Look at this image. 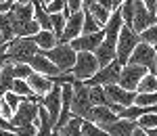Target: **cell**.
I'll return each instance as SVG.
<instances>
[{"label":"cell","mask_w":157,"mask_h":136,"mask_svg":"<svg viewBox=\"0 0 157 136\" xmlns=\"http://www.w3.org/2000/svg\"><path fill=\"white\" fill-rule=\"evenodd\" d=\"M38 44L32 38H21L15 36L13 40L6 42V57L13 63H29V59L38 55Z\"/></svg>","instance_id":"cell-1"},{"label":"cell","mask_w":157,"mask_h":136,"mask_svg":"<svg viewBox=\"0 0 157 136\" xmlns=\"http://www.w3.org/2000/svg\"><path fill=\"white\" fill-rule=\"evenodd\" d=\"M40 55H44L46 59L55 63L59 67L61 74H69L75 63V50L69 46V42H57V46H52L48 50H38Z\"/></svg>","instance_id":"cell-2"},{"label":"cell","mask_w":157,"mask_h":136,"mask_svg":"<svg viewBox=\"0 0 157 136\" xmlns=\"http://www.w3.org/2000/svg\"><path fill=\"white\" fill-rule=\"evenodd\" d=\"M140 42V36L134 32L130 25L121 23V29H120V36H117V44H115V59L124 65L128 63L130 59V52L134 50V46Z\"/></svg>","instance_id":"cell-3"},{"label":"cell","mask_w":157,"mask_h":136,"mask_svg":"<svg viewBox=\"0 0 157 136\" xmlns=\"http://www.w3.org/2000/svg\"><path fill=\"white\" fill-rule=\"evenodd\" d=\"M98 67L101 65H98L94 52L80 50V52H75V63H73L69 74H73V77H78V80H88L98 71Z\"/></svg>","instance_id":"cell-4"},{"label":"cell","mask_w":157,"mask_h":136,"mask_svg":"<svg viewBox=\"0 0 157 136\" xmlns=\"http://www.w3.org/2000/svg\"><path fill=\"white\" fill-rule=\"evenodd\" d=\"M120 71H121V63L117 59H113L111 63H107L105 67H98V71L88 80H82L86 86H107V84H117L120 82Z\"/></svg>","instance_id":"cell-5"},{"label":"cell","mask_w":157,"mask_h":136,"mask_svg":"<svg viewBox=\"0 0 157 136\" xmlns=\"http://www.w3.org/2000/svg\"><path fill=\"white\" fill-rule=\"evenodd\" d=\"M90 107H92V103L88 96V86L82 80H75L73 82V96H71V115L84 119L90 111Z\"/></svg>","instance_id":"cell-6"},{"label":"cell","mask_w":157,"mask_h":136,"mask_svg":"<svg viewBox=\"0 0 157 136\" xmlns=\"http://www.w3.org/2000/svg\"><path fill=\"white\" fill-rule=\"evenodd\" d=\"M155 55H157L155 46H151V44H147V42H138V44L134 46V50L130 52L128 63L143 65V67H147L151 74H157V69H155Z\"/></svg>","instance_id":"cell-7"},{"label":"cell","mask_w":157,"mask_h":136,"mask_svg":"<svg viewBox=\"0 0 157 136\" xmlns=\"http://www.w3.org/2000/svg\"><path fill=\"white\" fill-rule=\"evenodd\" d=\"M149 69L143 67V65H136V63H124L121 65V71H120V84L121 88H126V90H134L136 92V86H138V82H140V77L147 74Z\"/></svg>","instance_id":"cell-8"},{"label":"cell","mask_w":157,"mask_h":136,"mask_svg":"<svg viewBox=\"0 0 157 136\" xmlns=\"http://www.w3.org/2000/svg\"><path fill=\"white\" fill-rule=\"evenodd\" d=\"M40 100V99H38ZM38 100L32 99H21L19 107L15 109L11 117V124L13 126H23V124H34L38 117Z\"/></svg>","instance_id":"cell-9"},{"label":"cell","mask_w":157,"mask_h":136,"mask_svg":"<svg viewBox=\"0 0 157 136\" xmlns=\"http://www.w3.org/2000/svg\"><path fill=\"white\" fill-rule=\"evenodd\" d=\"M38 103L46 107L50 122L55 126L57 124V117H59V113H61V84H52V88H50L44 96H40Z\"/></svg>","instance_id":"cell-10"},{"label":"cell","mask_w":157,"mask_h":136,"mask_svg":"<svg viewBox=\"0 0 157 136\" xmlns=\"http://www.w3.org/2000/svg\"><path fill=\"white\" fill-rule=\"evenodd\" d=\"M105 88V96H107V103H117L121 107H130L134 105V99H136V92L134 90H126L121 88L120 84H107Z\"/></svg>","instance_id":"cell-11"},{"label":"cell","mask_w":157,"mask_h":136,"mask_svg":"<svg viewBox=\"0 0 157 136\" xmlns=\"http://www.w3.org/2000/svg\"><path fill=\"white\" fill-rule=\"evenodd\" d=\"M103 38H105V32H103V29L92 32V34H80L78 38H73L71 42H69V46H71L75 52H80V50L94 52V50H97V46L103 42Z\"/></svg>","instance_id":"cell-12"},{"label":"cell","mask_w":157,"mask_h":136,"mask_svg":"<svg viewBox=\"0 0 157 136\" xmlns=\"http://www.w3.org/2000/svg\"><path fill=\"white\" fill-rule=\"evenodd\" d=\"M157 23V15L147 11V6L143 4V0H136V11H134V17H132V27L136 34H140L143 29H147L149 25Z\"/></svg>","instance_id":"cell-13"},{"label":"cell","mask_w":157,"mask_h":136,"mask_svg":"<svg viewBox=\"0 0 157 136\" xmlns=\"http://www.w3.org/2000/svg\"><path fill=\"white\" fill-rule=\"evenodd\" d=\"M82 23H84V13H82V9L71 13L67 17V23H65V29L61 34L59 42H71L73 38H78L82 34Z\"/></svg>","instance_id":"cell-14"},{"label":"cell","mask_w":157,"mask_h":136,"mask_svg":"<svg viewBox=\"0 0 157 136\" xmlns=\"http://www.w3.org/2000/svg\"><path fill=\"white\" fill-rule=\"evenodd\" d=\"M84 119H88V122H92V124L101 126V128H105V126L113 124V122L117 119V115L111 111L107 105H92V107H90V111H88V115H86Z\"/></svg>","instance_id":"cell-15"},{"label":"cell","mask_w":157,"mask_h":136,"mask_svg":"<svg viewBox=\"0 0 157 136\" xmlns=\"http://www.w3.org/2000/svg\"><path fill=\"white\" fill-rule=\"evenodd\" d=\"M9 17H11L13 25H15V23H23V21H29V19H34V4H32V0H29V2H25V4L13 2L11 9H9Z\"/></svg>","instance_id":"cell-16"},{"label":"cell","mask_w":157,"mask_h":136,"mask_svg":"<svg viewBox=\"0 0 157 136\" xmlns=\"http://www.w3.org/2000/svg\"><path fill=\"white\" fill-rule=\"evenodd\" d=\"M136 119H126V117H117L113 124H109V126H105L103 130L107 132V134H111V136H130L132 134V130L136 128Z\"/></svg>","instance_id":"cell-17"},{"label":"cell","mask_w":157,"mask_h":136,"mask_svg":"<svg viewBox=\"0 0 157 136\" xmlns=\"http://www.w3.org/2000/svg\"><path fill=\"white\" fill-rule=\"evenodd\" d=\"M29 65H32L34 71H38V74H42V75H59L61 74L59 67L50 61V59H46L44 55H40V52L29 59Z\"/></svg>","instance_id":"cell-18"},{"label":"cell","mask_w":157,"mask_h":136,"mask_svg":"<svg viewBox=\"0 0 157 136\" xmlns=\"http://www.w3.org/2000/svg\"><path fill=\"white\" fill-rule=\"evenodd\" d=\"M25 82L29 84V88L34 90V94H38V96H44V94L48 92L50 88H52V80H50L48 75L38 74V71H34V74L29 75Z\"/></svg>","instance_id":"cell-19"},{"label":"cell","mask_w":157,"mask_h":136,"mask_svg":"<svg viewBox=\"0 0 157 136\" xmlns=\"http://www.w3.org/2000/svg\"><path fill=\"white\" fill-rule=\"evenodd\" d=\"M32 40L38 44V48L40 50H48V48H52V46H57V36L52 34V29H40L38 34H34L32 36Z\"/></svg>","instance_id":"cell-20"},{"label":"cell","mask_w":157,"mask_h":136,"mask_svg":"<svg viewBox=\"0 0 157 136\" xmlns=\"http://www.w3.org/2000/svg\"><path fill=\"white\" fill-rule=\"evenodd\" d=\"M55 132H59L61 136H84L82 134V117L71 115V117L61 126L59 130H55Z\"/></svg>","instance_id":"cell-21"},{"label":"cell","mask_w":157,"mask_h":136,"mask_svg":"<svg viewBox=\"0 0 157 136\" xmlns=\"http://www.w3.org/2000/svg\"><path fill=\"white\" fill-rule=\"evenodd\" d=\"M13 82H15V77H13V61H6L2 71H0V96H4L9 90H13Z\"/></svg>","instance_id":"cell-22"},{"label":"cell","mask_w":157,"mask_h":136,"mask_svg":"<svg viewBox=\"0 0 157 136\" xmlns=\"http://www.w3.org/2000/svg\"><path fill=\"white\" fill-rule=\"evenodd\" d=\"M15 36H21V38H32L34 34L40 32V23L36 19H29V21H23V23H15Z\"/></svg>","instance_id":"cell-23"},{"label":"cell","mask_w":157,"mask_h":136,"mask_svg":"<svg viewBox=\"0 0 157 136\" xmlns=\"http://www.w3.org/2000/svg\"><path fill=\"white\" fill-rule=\"evenodd\" d=\"M94 57H97V61L101 67H105L107 63H111L113 59H115V46H107L105 42H101L97 46V50H94Z\"/></svg>","instance_id":"cell-24"},{"label":"cell","mask_w":157,"mask_h":136,"mask_svg":"<svg viewBox=\"0 0 157 136\" xmlns=\"http://www.w3.org/2000/svg\"><path fill=\"white\" fill-rule=\"evenodd\" d=\"M155 90H157V74L147 71V74L140 77V82H138V86H136V92H138V94H145V92H155Z\"/></svg>","instance_id":"cell-25"},{"label":"cell","mask_w":157,"mask_h":136,"mask_svg":"<svg viewBox=\"0 0 157 136\" xmlns=\"http://www.w3.org/2000/svg\"><path fill=\"white\" fill-rule=\"evenodd\" d=\"M65 23H67V15L63 11L61 13H50V29H52V34L57 36V40H59L61 34H63Z\"/></svg>","instance_id":"cell-26"},{"label":"cell","mask_w":157,"mask_h":136,"mask_svg":"<svg viewBox=\"0 0 157 136\" xmlns=\"http://www.w3.org/2000/svg\"><path fill=\"white\" fill-rule=\"evenodd\" d=\"M117 11H120L124 23L132 25V17H134V11H136V0H124L120 6H117Z\"/></svg>","instance_id":"cell-27"},{"label":"cell","mask_w":157,"mask_h":136,"mask_svg":"<svg viewBox=\"0 0 157 136\" xmlns=\"http://www.w3.org/2000/svg\"><path fill=\"white\" fill-rule=\"evenodd\" d=\"M0 32H2L4 42H9V40L15 38V27H13V21H11V17H9V11L0 13Z\"/></svg>","instance_id":"cell-28"},{"label":"cell","mask_w":157,"mask_h":136,"mask_svg":"<svg viewBox=\"0 0 157 136\" xmlns=\"http://www.w3.org/2000/svg\"><path fill=\"white\" fill-rule=\"evenodd\" d=\"M13 92H17V94L23 96V99H32V100L40 99L38 94H34V90L29 88V84H27L25 80H15V82H13Z\"/></svg>","instance_id":"cell-29"},{"label":"cell","mask_w":157,"mask_h":136,"mask_svg":"<svg viewBox=\"0 0 157 136\" xmlns=\"http://www.w3.org/2000/svg\"><path fill=\"white\" fill-rule=\"evenodd\" d=\"M88 96L92 105H107V96H105V88L94 84V86H88Z\"/></svg>","instance_id":"cell-30"},{"label":"cell","mask_w":157,"mask_h":136,"mask_svg":"<svg viewBox=\"0 0 157 136\" xmlns=\"http://www.w3.org/2000/svg\"><path fill=\"white\" fill-rule=\"evenodd\" d=\"M32 74H34V69L29 63H13V77L15 80H27Z\"/></svg>","instance_id":"cell-31"},{"label":"cell","mask_w":157,"mask_h":136,"mask_svg":"<svg viewBox=\"0 0 157 136\" xmlns=\"http://www.w3.org/2000/svg\"><path fill=\"white\" fill-rule=\"evenodd\" d=\"M82 134L84 136H111V134H107L101 126L92 124V122H88V119H82Z\"/></svg>","instance_id":"cell-32"},{"label":"cell","mask_w":157,"mask_h":136,"mask_svg":"<svg viewBox=\"0 0 157 136\" xmlns=\"http://www.w3.org/2000/svg\"><path fill=\"white\" fill-rule=\"evenodd\" d=\"M82 13H84V23H82V34H92V32H98V29H103L101 25L94 21V17L90 15L88 11H84L82 9Z\"/></svg>","instance_id":"cell-33"},{"label":"cell","mask_w":157,"mask_h":136,"mask_svg":"<svg viewBox=\"0 0 157 136\" xmlns=\"http://www.w3.org/2000/svg\"><path fill=\"white\" fill-rule=\"evenodd\" d=\"M138 36H140V42H147V44H151V46H157V23L149 25V27L143 29Z\"/></svg>","instance_id":"cell-34"},{"label":"cell","mask_w":157,"mask_h":136,"mask_svg":"<svg viewBox=\"0 0 157 136\" xmlns=\"http://www.w3.org/2000/svg\"><path fill=\"white\" fill-rule=\"evenodd\" d=\"M136 124L140 126V128H157V113H145V115H140L138 119H136Z\"/></svg>","instance_id":"cell-35"},{"label":"cell","mask_w":157,"mask_h":136,"mask_svg":"<svg viewBox=\"0 0 157 136\" xmlns=\"http://www.w3.org/2000/svg\"><path fill=\"white\" fill-rule=\"evenodd\" d=\"M17 136H36L38 128L34 124H23V126H15V130H13Z\"/></svg>","instance_id":"cell-36"},{"label":"cell","mask_w":157,"mask_h":136,"mask_svg":"<svg viewBox=\"0 0 157 136\" xmlns=\"http://www.w3.org/2000/svg\"><path fill=\"white\" fill-rule=\"evenodd\" d=\"M2 99L6 100V105H9V107L13 109V113H15V109L19 107V103H21V99H23V96H19L17 92H13V90H9V92H6V94H4Z\"/></svg>","instance_id":"cell-37"},{"label":"cell","mask_w":157,"mask_h":136,"mask_svg":"<svg viewBox=\"0 0 157 136\" xmlns=\"http://www.w3.org/2000/svg\"><path fill=\"white\" fill-rule=\"evenodd\" d=\"M0 115H2V117H6L9 122H11V117H13V109L6 105V100L2 99V96H0Z\"/></svg>","instance_id":"cell-38"},{"label":"cell","mask_w":157,"mask_h":136,"mask_svg":"<svg viewBox=\"0 0 157 136\" xmlns=\"http://www.w3.org/2000/svg\"><path fill=\"white\" fill-rule=\"evenodd\" d=\"M6 61H9V57H6V42H4V44H0V71Z\"/></svg>","instance_id":"cell-39"},{"label":"cell","mask_w":157,"mask_h":136,"mask_svg":"<svg viewBox=\"0 0 157 136\" xmlns=\"http://www.w3.org/2000/svg\"><path fill=\"white\" fill-rule=\"evenodd\" d=\"M67 9H69V13H75L82 9V0H67Z\"/></svg>","instance_id":"cell-40"},{"label":"cell","mask_w":157,"mask_h":136,"mask_svg":"<svg viewBox=\"0 0 157 136\" xmlns=\"http://www.w3.org/2000/svg\"><path fill=\"white\" fill-rule=\"evenodd\" d=\"M143 4L147 6V11L157 15V0H143Z\"/></svg>","instance_id":"cell-41"},{"label":"cell","mask_w":157,"mask_h":136,"mask_svg":"<svg viewBox=\"0 0 157 136\" xmlns=\"http://www.w3.org/2000/svg\"><path fill=\"white\" fill-rule=\"evenodd\" d=\"M0 128H4V130H15V126H13L6 117H2V115H0Z\"/></svg>","instance_id":"cell-42"},{"label":"cell","mask_w":157,"mask_h":136,"mask_svg":"<svg viewBox=\"0 0 157 136\" xmlns=\"http://www.w3.org/2000/svg\"><path fill=\"white\" fill-rule=\"evenodd\" d=\"M130 136H149V134H147V130H145V128L136 126V128L132 130V134H130Z\"/></svg>","instance_id":"cell-43"},{"label":"cell","mask_w":157,"mask_h":136,"mask_svg":"<svg viewBox=\"0 0 157 136\" xmlns=\"http://www.w3.org/2000/svg\"><path fill=\"white\" fill-rule=\"evenodd\" d=\"M11 4L13 2H0V13H6L9 9H11Z\"/></svg>","instance_id":"cell-44"},{"label":"cell","mask_w":157,"mask_h":136,"mask_svg":"<svg viewBox=\"0 0 157 136\" xmlns=\"http://www.w3.org/2000/svg\"><path fill=\"white\" fill-rule=\"evenodd\" d=\"M0 136H17L13 130H4V128H0Z\"/></svg>","instance_id":"cell-45"},{"label":"cell","mask_w":157,"mask_h":136,"mask_svg":"<svg viewBox=\"0 0 157 136\" xmlns=\"http://www.w3.org/2000/svg\"><path fill=\"white\" fill-rule=\"evenodd\" d=\"M121 2H124V0H109V4H111V9H113V11H115V9L120 6Z\"/></svg>","instance_id":"cell-46"},{"label":"cell","mask_w":157,"mask_h":136,"mask_svg":"<svg viewBox=\"0 0 157 136\" xmlns=\"http://www.w3.org/2000/svg\"><path fill=\"white\" fill-rule=\"evenodd\" d=\"M147 134H149V136H157V128H149Z\"/></svg>","instance_id":"cell-47"},{"label":"cell","mask_w":157,"mask_h":136,"mask_svg":"<svg viewBox=\"0 0 157 136\" xmlns=\"http://www.w3.org/2000/svg\"><path fill=\"white\" fill-rule=\"evenodd\" d=\"M15 2H19V4H25V2H29V0H15Z\"/></svg>","instance_id":"cell-48"},{"label":"cell","mask_w":157,"mask_h":136,"mask_svg":"<svg viewBox=\"0 0 157 136\" xmlns=\"http://www.w3.org/2000/svg\"><path fill=\"white\" fill-rule=\"evenodd\" d=\"M0 44H4V38H2V32H0Z\"/></svg>","instance_id":"cell-49"},{"label":"cell","mask_w":157,"mask_h":136,"mask_svg":"<svg viewBox=\"0 0 157 136\" xmlns=\"http://www.w3.org/2000/svg\"><path fill=\"white\" fill-rule=\"evenodd\" d=\"M52 136H61V134H59V132H55V130H52Z\"/></svg>","instance_id":"cell-50"},{"label":"cell","mask_w":157,"mask_h":136,"mask_svg":"<svg viewBox=\"0 0 157 136\" xmlns=\"http://www.w3.org/2000/svg\"><path fill=\"white\" fill-rule=\"evenodd\" d=\"M0 2H15V0H0Z\"/></svg>","instance_id":"cell-51"},{"label":"cell","mask_w":157,"mask_h":136,"mask_svg":"<svg viewBox=\"0 0 157 136\" xmlns=\"http://www.w3.org/2000/svg\"><path fill=\"white\" fill-rule=\"evenodd\" d=\"M155 69H157V55H155Z\"/></svg>","instance_id":"cell-52"},{"label":"cell","mask_w":157,"mask_h":136,"mask_svg":"<svg viewBox=\"0 0 157 136\" xmlns=\"http://www.w3.org/2000/svg\"><path fill=\"white\" fill-rule=\"evenodd\" d=\"M42 2H44V4H48V2H50V0H42Z\"/></svg>","instance_id":"cell-53"},{"label":"cell","mask_w":157,"mask_h":136,"mask_svg":"<svg viewBox=\"0 0 157 136\" xmlns=\"http://www.w3.org/2000/svg\"><path fill=\"white\" fill-rule=\"evenodd\" d=\"M155 50H157V46H155Z\"/></svg>","instance_id":"cell-54"}]
</instances>
